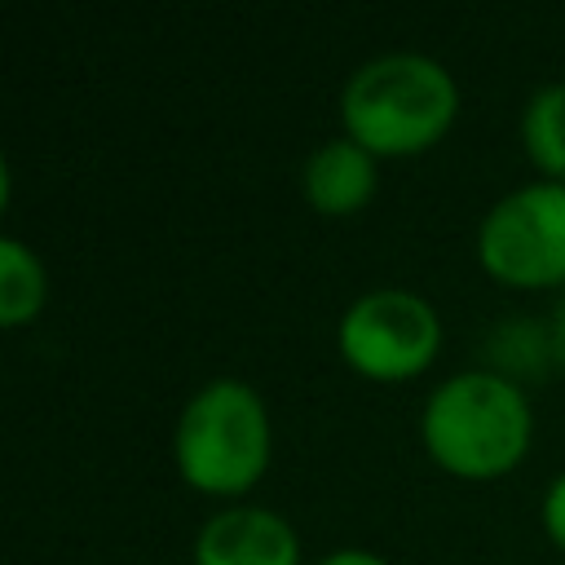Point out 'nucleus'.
<instances>
[{"instance_id":"1","label":"nucleus","mask_w":565,"mask_h":565,"mask_svg":"<svg viewBox=\"0 0 565 565\" xmlns=\"http://www.w3.org/2000/svg\"><path fill=\"white\" fill-rule=\"evenodd\" d=\"M455 110V75L424 53H380L362 62L340 93L344 137L371 154L428 150L450 128Z\"/></svg>"},{"instance_id":"2","label":"nucleus","mask_w":565,"mask_h":565,"mask_svg":"<svg viewBox=\"0 0 565 565\" xmlns=\"http://www.w3.org/2000/svg\"><path fill=\"white\" fill-rule=\"evenodd\" d=\"M530 402L494 371H459L424 402V446L455 477H499L530 450Z\"/></svg>"},{"instance_id":"3","label":"nucleus","mask_w":565,"mask_h":565,"mask_svg":"<svg viewBox=\"0 0 565 565\" xmlns=\"http://www.w3.org/2000/svg\"><path fill=\"white\" fill-rule=\"evenodd\" d=\"M177 468L194 490L243 494L269 463V415L252 384L207 380L177 419Z\"/></svg>"},{"instance_id":"4","label":"nucleus","mask_w":565,"mask_h":565,"mask_svg":"<svg viewBox=\"0 0 565 565\" xmlns=\"http://www.w3.org/2000/svg\"><path fill=\"white\" fill-rule=\"evenodd\" d=\"M477 256L508 287L565 282V181H530L503 194L481 216Z\"/></svg>"},{"instance_id":"5","label":"nucleus","mask_w":565,"mask_h":565,"mask_svg":"<svg viewBox=\"0 0 565 565\" xmlns=\"http://www.w3.org/2000/svg\"><path fill=\"white\" fill-rule=\"evenodd\" d=\"M437 344H441L437 309L406 287L366 291L340 318V353L353 371L371 380H406L424 371Z\"/></svg>"},{"instance_id":"6","label":"nucleus","mask_w":565,"mask_h":565,"mask_svg":"<svg viewBox=\"0 0 565 565\" xmlns=\"http://www.w3.org/2000/svg\"><path fill=\"white\" fill-rule=\"evenodd\" d=\"M194 565H300V539L269 508H225L203 521Z\"/></svg>"},{"instance_id":"7","label":"nucleus","mask_w":565,"mask_h":565,"mask_svg":"<svg viewBox=\"0 0 565 565\" xmlns=\"http://www.w3.org/2000/svg\"><path fill=\"white\" fill-rule=\"evenodd\" d=\"M300 185L309 207L327 216H349L375 194V154L362 150L353 137H331L305 159Z\"/></svg>"},{"instance_id":"8","label":"nucleus","mask_w":565,"mask_h":565,"mask_svg":"<svg viewBox=\"0 0 565 565\" xmlns=\"http://www.w3.org/2000/svg\"><path fill=\"white\" fill-rule=\"evenodd\" d=\"M521 141L539 172L565 177V84H543L525 102Z\"/></svg>"},{"instance_id":"9","label":"nucleus","mask_w":565,"mask_h":565,"mask_svg":"<svg viewBox=\"0 0 565 565\" xmlns=\"http://www.w3.org/2000/svg\"><path fill=\"white\" fill-rule=\"evenodd\" d=\"M40 305H44L40 256L18 238H0V322L22 327L40 313Z\"/></svg>"},{"instance_id":"10","label":"nucleus","mask_w":565,"mask_h":565,"mask_svg":"<svg viewBox=\"0 0 565 565\" xmlns=\"http://www.w3.org/2000/svg\"><path fill=\"white\" fill-rule=\"evenodd\" d=\"M543 525H547L552 543L565 547V472H561V477L547 486V494H543Z\"/></svg>"},{"instance_id":"11","label":"nucleus","mask_w":565,"mask_h":565,"mask_svg":"<svg viewBox=\"0 0 565 565\" xmlns=\"http://www.w3.org/2000/svg\"><path fill=\"white\" fill-rule=\"evenodd\" d=\"M318 565H388V561L366 552V547H340V552H327Z\"/></svg>"},{"instance_id":"12","label":"nucleus","mask_w":565,"mask_h":565,"mask_svg":"<svg viewBox=\"0 0 565 565\" xmlns=\"http://www.w3.org/2000/svg\"><path fill=\"white\" fill-rule=\"evenodd\" d=\"M556 335H561V344H565V296H561V305H556Z\"/></svg>"}]
</instances>
